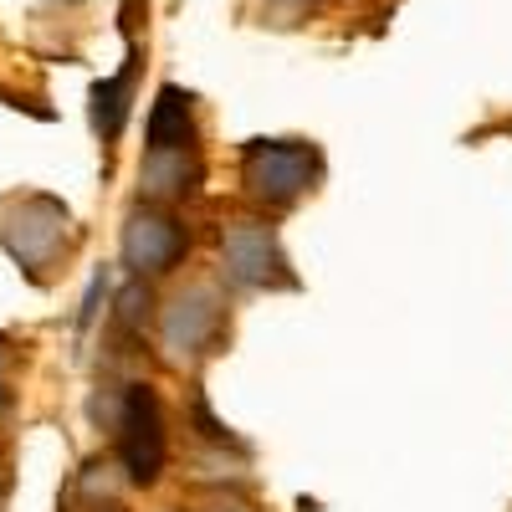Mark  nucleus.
Segmentation results:
<instances>
[{"instance_id":"nucleus-11","label":"nucleus","mask_w":512,"mask_h":512,"mask_svg":"<svg viewBox=\"0 0 512 512\" xmlns=\"http://www.w3.org/2000/svg\"><path fill=\"white\" fill-rule=\"evenodd\" d=\"M11 405V349H0V410Z\"/></svg>"},{"instance_id":"nucleus-13","label":"nucleus","mask_w":512,"mask_h":512,"mask_svg":"<svg viewBox=\"0 0 512 512\" xmlns=\"http://www.w3.org/2000/svg\"><path fill=\"white\" fill-rule=\"evenodd\" d=\"M98 512H118V507H98Z\"/></svg>"},{"instance_id":"nucleus-2","label":"nucleus","mask_w":512,"mask_h":512,"mask_svg":"<svg viewBox=\"0 0 512 512\" xmlns=\"http://www.w3.org/2000/svg\"><path fill=\"white\" fill-rule=\"evenodd\" d=\"M323 180V154L308 139H251L241 149V185L262 210H292Z\"/></svg>"},{"instance_id":"nucleus-3","label":"nucleus","mask_w":512,"mask_h":512,"mask_svg":"<svg viewBox=\"0 0 512 512\" xmlns=\"http://www.w3.org/2000/svg\"><path fill=\"white\" fill-rule=\"evenodd\" d=\"M72 210L57 205L52 195H16L0 210V241L21 262L31 282H47V267L67 262L72 251Z\"/></svg>"},{"instance_id":"nucleus-12","label":"nucleus","mask_w":512,"mask_h":512,"mask_svg":"<svg viewBox=\"0 0 512 512\" xmlns=\"http://www.w3.org/2000/svg\"><path fill=\"white\" fill-rule=\"evenodd\" d=\"M6 502H11V472L0 466V512H6Z\"/></svg>"},{"instance_id":"nucleus-7","label":"nucleus","mask_w":512,"mask_h":512,"mask_svg":"<svg viewBox=\"0 0 512 512\" xmlns=\"http://www.w3.org/2000/svg\"><path fill=\"white\" fill-rule=\"evenodd\" d=\"M200 149H169V154H144V169H139V185H144V200L149 205H164L175 210L180 200H195L200 195Z\"/></svg>"},{"instance_id":"nucleus-6","label":"nucleus","mask_w":512,"mask_h":512,"mask_svg":"<svg viewBox=\"0 0 512 512\" xmlns=\"http://www.w3.org/2000/svg\"><path fill=\"white\" fill-rule=\"evenodd\" d=\"M190 256V226L164 205H134L118 231V262L134 282H159Z\"/></svg>"},{"instance_id":"nucleus-14","label":"nucleus","mask_w":512,"mask_h":512,"mask_svg":"<svg viewBox=\"0 0 512 512\" xmlns=\"http://www.w3.org/2000/svg\"><path fill=\"white\" fill-rule=\"evenodd\" d=\"M287 6H297V0H287Z\"/></svg>"},{"instance_id":"nucleus-5","label":"nucleus","mask_w":512,"mask_h":512,"mask_svg":"<svg viewBox=\"0 0 512 512\" xmlns=\"http://www.w3.org/2000/svg\"><path fill=\"white\" fill-rule=\"evenodd\" d=\"M113 446L128 487H154L169 461V431H164V405L149 384H128L113 405Z\"/></svg>"},{"instance_id":"nucleus-8","label":"nucleus","mask_w":512,"mask_h":512,"mask_svg":"<svg viewBox=\"0 0 512 512\" xmlns=\"http://www.w3.org/2000/svg\"><path fill=\"white\" fill-rule=\"evenodd\" d=\"M169 149H195V98L175 82H164L149 108V154H169Z\"/></svg>"},{"instance_id":"nucleus-4","label":"nucleus","mask_w":512,"mask_h":512,"mask_svg":"<svg viewBox=\"0 0 512 512\" xmlns=\"http://www.w3.org/2000/svg\"><path fill=\"white\" fill-rule=\"evenodd\" d=\"M221 277L246 292H297V272L287 262V246L272 221L231 216L221 226Z\"/></svg>"},{"instance_id":"nucleus-1","label":"nucleus","mask_w":512,"mask_h":512,"mask_svg":"<svg viewBox=\"0 0 512 512\" xmlns=\"http://www.w3.org/2000/svg\"><path fill=\"white\" fill-rule=\"evenodd\" d=\"M231 338V297L216 277H190L159 308V354L169 369H200Z\"/></svg>"},{"instance_id":"nucleus-9","label":"nucleus","mask_w":512,"mask_h":512,"mask_svg":"<svg viewBox=\"0 0 512 512\" xmlns=\"http://www.w3.org/2000/svg\"><path fill=\"white\" fill-rule=\"evenodd\" d=\"M128 103H134V62H128L118 77H103L98 88H93V128H98L103 144H113V139L123 134Z\"/></svg>"},{"instance_id":"nucleus-10","label":"nucleus","mask_w":512,"mask_h":512,"mask_svg":"<svg viewBox=\"0 0 512 512\" xmlns=\"http://www.w3.org/2000/svg\"><path fill=\"white\" fill-rule=\"evenodd\" d=\"M200 512H256L246 497H231V492H210L205 502H200Z\"/></svg>"}]
</instances>
